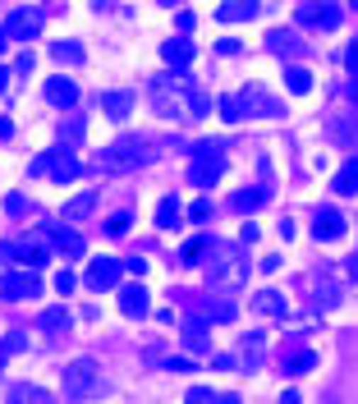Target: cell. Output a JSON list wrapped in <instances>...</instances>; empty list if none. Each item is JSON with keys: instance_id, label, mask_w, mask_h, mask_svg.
Instances as JSON below:
<instances>
[{"instance_id": "obj_2", "label": "cell", "mask_w": 358, "mask_h": 404, "mask_svg": "<svg viewBox=\"0 0 358 404\" xmlns=\"http://www.w3.org/2000/svg\"><path fill=\"white\" fill-rule=\"evenodd\" d=\"M65 386H69L74 395H83V391H96V386H101V368H96L92 359H79L74 368H65Z\"/></svg>"}, {"instance_id": "obj_22", "label": "cell", "mask_w": 358, "mask_h": 404, "mask_svg": "<svg viewBox=\"0 0 358 404\" xmlns=\"http://www.w3.org/2000/svg\"><path fill=\"white\" fill-rule=\"evenodd\" d=\"M55 55H60V60H74V64L83 60V51H79V46H69V42H60V46H55Z\"/></svg>"}, {"instance_id": "obj_3", "label": "cell", "mask_w": 358, "mask_h": 404, "mask_svg": "<svg viewBox=\"0 0 358 404\" xmlns=\"http://www.w3.org/2000/svg\"><path fill=\"white\" fill-rule=\"evenodd\" d=\"M0 257H18V262L37 266V262H46V244H42V239H18V244H0Z\"/></svg>"}, {"instance_id": "obj_18", "label": "cell", "mask_w": 358, "mask_h": 404, "mask_svg": "<svg viewBox=\"0 0 358 404\" xmlns=\"http://www.w3.org/2000/svg\"><path fill=\"white\" fill-rule=\"evenodd\" d=\"M285 83H289V92H308V88H313L308 69H289V74H285Z\"/></svg>"}, {"instance_id": "obj_24", "label": "cell", "mask_w": 358, "mask_h": 404, "mask_svg": "<svg viewBox=\"0 0 358 404\" xmlns=\"http://www.w3.org/2000/svg\"><path fill=\"white\" fill-rule=\"evenodd\" d=\"M65 322H69L65 313H46V317H42V326H46V331H55V326H65Z\"/></svg>"}, {"instance_id": "obj_14", "label": "cell", "mask_w": 358, "mask_h": 404, "mask_svg": "<svg viewBox=\"0 0 358 404\" xmlns=\"http://www.w3.org/2000/svg\"><path fill=\"white\" fill-rule=\"evenodd\" d=\"M129 106H133L129 92H111V97H106V115H111V120H124V115H129Z\"/></svg>"}, {"instance_id": "obj_13", "label": "cell", "mask_w": 358, "mask_h": 404, "mask_svg": "<svg viewBox=\"0 0 358 404\" xmlns=\"http://www.w3.org/2000/svg\"><path fill=\"white\" fill-rule=\"evenodd\" d=\"M124 313H129V317H138V313H147V294H142L138 290V285H129V290H124Z\"/></svg>"}, {"instance_id": "obj_25", "label": "cell", "mask_w": 358, "mask_h": 404, "mask_svg": "<svg viewBox=\"0 0 358 404\" xmlns=\"http://www.w3.org/2000/svg\"><path fill=\"white\" fill-rule=\"evenodd\" d=\"M349 64H354V69H358V42L349 46Z\"/></svg>"}, {"instance_id": "obj_28", "label": "cell", "mask_w": 358, "mask_h": 404, "mask_svg": "<svg viewBox=\"0 0 358 404\" xmlns=\"http://www.w3.org/2000/svg\"><path fill=\"white\" fill-rule=\"evenodd\" d=\"M349 97H354V101H358V79H354V88H349Z\"/></svg>"}, {"instance_id": "obj_15", "label": "cell", "mask_w": 358, "mask_h": 404, "mask_svg": "<svg viewBox=\"0 0 358 404\" xmlns=\"http://www.w3.org/2000/svg\"><path fill=\"white\" fill-rule=\"evenodd\" d=\"M354 189H358V157L335 175V193H354Z\"/></svg>"}, {"instance_id": "obj_10", "label": "cell", "mask_w": 358, "mask_h": 404, "mask_svg": "<svg viewBox=\"0 0 358 404\" xmlns=\"http://www.w3.org/2000/svg\"><path fill=\"white\" fill-rule=\"evenodd\" d=\"M340 230H345L340 211H322V216H317V230H313V235H317V239H340Z\"/></svg>"}, {"instance_id": "obj_5", "label": "cell", "mask_w": 358, "mask_h": 404, "mask_svg": "<svg viewBox=\"0 0 358 404\" xmlns=\"http://www.w3.org/2000/svg\"><path fill=\"white\" fill-rule=\"evenodd\" d=\"M46 170L60 175V179H74L79 175V161L74 157H42V161H33V175H46Z\"/></svg>"}, {"instance_id": "obj_19", "label": "cell", "mask_w": 358, "mask_h": 404, "mask_svg": "<svg viewBox=\"0 0 358 404\" xmlns=\"http://www.w3.org/2000/svg\"><path fill=\"white\" fill-rule=\"evenodd\" d=\"M88 207H92V193H83V198H74V202H69V220H79V216H88Z\"/></svg>"}, {"instance_id": "obj_1", "label": "cell", "mask_w": 358, "mask_h": 404, "mask_svg": "<svg viewBox=\"0 0 358 404\" xmlns=\"http://www.w3.org/2000/svg\"><path fill=\"white\" fill-rule=\"evenodd\" d=\"M147 161V152H142V142H133V138H124V142H115L111 152L101 157V166H111V170H133V166H142Z\"/></svg>"}, {"instance_id": "obj_12", "label": "cell", "mask_w": 358, "mask_h": 404, "mask_svg": "<svg viewBox=\"0 0 358 404\" xmlns=\"http://www.w3.org/2000/svg\"><path fill=\"white\" fill-rule=\"evenodd\" d=\"M257 14V0H244V5H220L216 18H225V23H235V18H253Z\"/></svg>"}, {"instance_id": "obj_20", "label": "cell", "mask_w": 358, "mask_h": 404, "mask_svg": "<svg viewBox=\"0 0 358 404\" xmlns=\"http://www.w3.org/2000/svg\"><path fill=\"white\" fill-rule=\"evenodd\" d=\"M271 46H276V51H298V42L289 33H271Z\"/></svg>"}, {"instance_id": "obj_29", "label": "cell", "mask_w": 358, "mask_h": 404, "mask_svg": "<svg viewBox=\"0 0 358 404\" xmlns=\"http://www.w3.org/2000/svg\"><path fill=\"white\" fill-rule=\"evenodd\" d=\"M349 271H354V276H358V253H354V262H349Z\"/></svg>"}, {"instance_id": "obj_21", "label": "cell", "mask_w": 358, "mask_h": 404, "mask_svg": "<svg viewBox=\"0 0 358 404\" xmlns=\"http://www.w3.org/2000/svg\"><path fill=\"white\" fill-rule=\"evenodd\" d=\"M262 202H267V193H239V198H235V207H244V211H248V207H262Z\"/></svg>"}, {"instance_id": "obj_7", "label": "cell", "mask_w": 358, "mask_h": 404, "mask_svg": "<svg viewBox=\"0 0 358 404\" xmlns=\"http://www.w3.org/2000/svg\"><path fill=\"white\" fill-rule=\"evenodd\" d=\"M0 294H5V299H23V294H37V276H5V281H0Z\"/></svg>"}, {"instance_id": "obj_11", "label": "cell", "mask_w": 358, "mask_h": 404, "mask_svg": "<svg viewBox=\"0 0 358 404\" xmlns=\"http://www.w3.org/2000/svg\"><path fill=\"white\" fill-rule=\"evenodd\" d=\"M55 235V248H60V253H69V257H83V239L74 235V230H51Z\"/></svg>"}, {"instance_id": "obj_4", "label": "cell", "mask_w": 358, "mask_h": 404, "mask_svg": "<svg viewBox=\"0 0 358 404\" xmlns=\"http://www.w3.org/2000/svg\"><path fill=\"white\" fill-rule=\"evenodd\" d=\"M37 28H42V14H37V9H14V14L5 18V33L9 37H33Z\"/></svg>"}, {"instance_id": "obj_9", "label": "cell", "mask_w": 358, "mask_h": 404, "mask_svg": "<svg viewBox=\"0 0 358 404\" xmlns=\"http://www.w3.org/2000/svg\"><path fill=\"white\" fill-rule=\"evenodd\" d=\"M88 281L96 285V290H101V285H115V281H120V262H111V257H96Z\"/></svg>"}, {"instance_id": "obj_23", "label": "cell", "mask_w": 358, "mask_h": 404, "mask_svg": "<svg viewBox=\"0 0 358 404\" xmlns=\"http://www.w3.org/2000/svg\"><path fill=\"white\" fill-rule=\"evenodd\" d=\"M14 400H46V391H37V386H14Z\"/></svg>"}, {"instance_id": "obj_30", "label": "cell", "mask_w": 358, "mask_h": 404, "mask_svg": "<svg viewBox=\"0 0 358 404\" xmlns=\"http://www.w3.org/2000/svg\"><path fill=\"white\" fill-rule=\"evenodd\" d=\"M0 88H5V69H0Z\"/></svg>"}, {"instance_id": "obj_27", "label": "cell", "mask_w": 358, "mask_h": 404, "mask_svg": "<svg viewBox=\"0 0 358 404\" xmlns=\"http://www.w3.org/2000/svg\"><path fill=\"white\" fill-rule=\"evenodd\" d=\"M5 133H9V120H0V138H5Z\"/></svg>"}, {"instance_id": "obj_26", "label": "cell", "mask_w": 358, "mask_h": 404, "mask_svg": "<svg viewBox=\"0 0 358 404\" xmlns=\"http://www.w3.org/2000/svg\"><path fill=\"white\" fill-rule=\"evenodd\" d=\"M5 37H9V33H5V23H0V51H5Z\"/></svg>"}, {"instance_id": "obj_8", "label": "cell", "mask_w": 358, "mask_h": 404, "mask_svg": "<svg viewBox=\"0 0 358 404\" xmlns=\"http://www.w3.org/2000/svg\"><path fill=\"white\" fill-rule=\"evenodd\" d=\"M46 97H51L55 106H65V111H69V106L79 101V88H74L69 79H51V83H46Z\"/></svg>"}, {"instance_id": "obj_6", "label": "cell", "mask_w": 358, "mask_h": 404, "mask_svg": "<svg viewBox=\"0 0 358 404\" xmlns=\"http://www.w3.org/2000/svg\"><path fill=\"white\" fill-rule=\"evenodd\" d=\"M298 18H303V23L335 28V23H340V9H335V5H303V9H298Z\"/></svg>"}, {"instance_id": "obj_16", "label": "cell", "mask_w": 358, "mask_h": 404, "mask_svg": "<svg viewBox=\"0 0 358 404\" xmlns=\"http://www.w3.org/2000/svg\"><path fill=\"white\" fill-rule=\"evenodd\" d=\"M175 216H179V202H175V198H166V202L157 207V225H166V230H170V225H179Z\"/></svg>"}, {"instance_id": "obj_17", "label": "cell", "mask_w": 358, "mask_h": 404, "mask_svg": "<svg viewBox=\"0 0 358 404\" xmlns=\"http://www.w3.org/2000/svg\"><path fill=\"white\" fill-rule=\"evenodd\" d=\"M166 60H170V64H189V60H193V46H189V42H170V46H166Z\"/></svg>"}]
</instances>
